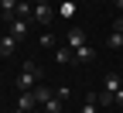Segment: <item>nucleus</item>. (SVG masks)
Instances as JSON below:
<instances>
[{"instance_id": "8", "label": "nucleus", "mask_w": 123, "mask_h": 113, "mask_svg": "<svg viewBox=\"0 0 123 113\" xmlns=\"http://www.w3.org/2000/svg\"><path fill=\"white\" fill-rule=\"evenodd\" d=\"M51 96H55V89H51V86H44V82H38V86H34V100H38V103H48Z\"/></svg>"}, {"instance_id": "21", "label": "nucleus", "mask_w": 123, "mask_h": 113, "mask_svg": "<svg viewBox=\"0 0 123 113\" xmlns=\"http://www.w3.org/2000/svg\"><path fill=\"white\" fill-rule=\"evenodd\" d=\"M62 4H72V0H62Z\"/></svg>"}, {"instance_id": "19", "label": "nucleus", "mask_w": 123, "mask_h": 113, "mask_svg": "<svg viewBox=\"0 0 123 113\" xmlns=\"http://www.w3.org/2000/svg\"><path fill=\"white\" fill-rule=\"evenodd\" d=\"M113 4H116V10H123V0H113Z\"/></svg>"}, {"instance_id": "4", "label": "nucleus", "mask_w": 123, "mask_h": 113, "mask_svg": "<svg viewBox=\"0 0 123 113\" xmlns=\"http://www.w3.org/2000/svg\"><path fill=\"white\" fill-rule=\"evenodd\" d=\"M123 89V79H120V72H106V79H103V93H120Z\"/></svg>"}, {"instance_id": "5", "label": "nucleus", "mask_w": 123, "mask_h": 113, "mask_svg": "<svg viewBox=\"0 0 123 113\" xmlns=\"http://www.w3.org/2000/svg\"><path fill=\"white\" fill-rule=\"evenodd\" d=\"M38 100H34V93H21L17 96V113H34Z\"/></svg>"}, {"instance_id": "16", "label": "nucleus", "mask_w": 123, "mask_h": 113, "mask_svg": "<svg viewBox=\"0 0 123 113\" xmlns=\"http://www.w3.org/2000/svg\"><path fill=\"white\" fill-rule=\"evenodd\" d=\"M41 45H44V48H55V34H51V31H44V34H41Z\"/></svg>"}, {"instance_id": "2", "label": "nucleus", "mask_w": 123, "mask_h": 113, "mask_svg": "<svg viewBox=\"0 0 123 113\" xmlns=\"http://www.w3.org/2000/svg\"><path fill=\"white\" fill-rule=\"evenodd\" d=\"M51 17H55V10H51L48 4H34V17H31L34 24H41V27H48V24H51Z\"/></svg>"}, {"instance_id": "15", "label": "nucleus", "mask_w": 123, "mask_h": 113, "mask_svg": "<svg viewBox=\"0 0 123 113\" xmlns=\"http://www.w3.org/2000/svg\"><path fill=\"white\" fill-rule=\"evenodd\" d=\"M58 14H62V17H65V21H68V17H72V14H75V4H62V7H58Z\"/></svg>"}, {"instance_id": "6", "label": "nucleus", "mask_w": 123, "mask_h": 113, "mask_svg": "<svg viewBox=\"0 0 123 113\" xmlns=\"http://www.w3.org/2000/svg\"><path fill=\"white\" fill-rule=\"evenodd\" d=\"M14 52H17V41H14L10 34H4V38H0V58H10Z\"/></svg>"}, {"instance_id": "20", "label": "nucleus", "mask_w": 123, "mask_h": 113, "mask_svg": "<svg viewBox=\"0 0 123 113\" xmlns=\"http://www.w3.org/2000/svg\"><path fill=\"white\" fill-rule=\"evenodd\" d=\"M34 4H48V0H34Z\"/></svg>"}, {"instance_id": "11", "label": "nucleus", "mask_w": 123, "mask_h": 113, "mask_svg": "<svg viewBox=\"0 0 123 113\" xmlns=\"http://www.w3.org/2000/svg\"><path fill=\"white\" fill-rule=\"evenodd\" d=\"M92 55H96V48H92V45H82L79 52H75V62H92Z\"/></svg>"}, {"instance_id": "7", "label": "nucleus", "mask_w": 123, "mask_h": 113, "mask_svg": "<svg viewBox=\"0 0 123 113\" xmlns=\"http://www.w3.org/2000/svg\"><path fill=\"white\" fill-rule=\"evenodd\" d=\"M34 86H38V79H34V75H27V72L17 75V89H21V93H34Z\"/></svg>"}, {"instance_id": "9", "label": "nucleus", "mask_w": 123, "mask_h": 113, "mask_svg": "<svg viewBox=\"0 0 123 113\" xmlns=\"http://www.w3.org/2000/svg\"><path fill=\"white\" fill-rule=\"evenodd\" d=\"M55 62L58 65H68V62H75V52L72 48H55Z\"/></svg>"}, {"instance_id": "14", "label": "nucleus", "mask_w": 123, "mask_h": 113, "mask_svg": "<svg viewBox=\"0 0 123 113\" xmlns=\"http://www.w3.org/2000/svg\"><path fill=\"white\" fill-rule=\"evenodd\" d=\"M44 110H48V113H62V100H58V96H51V100L44 103Z\"/></svg>"}, {"instance_id": "13", "label": "nucleus", "mask_w": 123, "mask_h": 113, "mask_svg": "<svg viewBox=\"0 0 123 113\" xmlns=\"http://www.w3.org/2000/svg\"><path fill=\"white\" fill-rule=\"evenodd\" d=\"M106 45H110V48H123V31H110Z\"/></svg>"}, {"instance_id": "1", "label": "nucleus", "mask_w": 123, "mask_h": 113, "mask_svg": "<svg viewBox=\"0 0 123 113\" xmlns=\"http://www.w3.org/2000/svg\"><path fill=\"white\" fill-rule=\"evenodd\" d=\"M27 31H31V21H21V17H7V34L14 41H24L27 38Z\"/></svg>"}, {"instance_id": "10", "label": "nucleus", "mask_w": 123, "mask_h": 113, "mask_svg": "<svg viewBox=\"0 0 123 113\" xmlns=\"http://www.w3.org/2000/svg\"><path fill=\"white\" fill-rule=\"evenodd\" d=\"M17 4H21V0H0V10H4V17H17Z\"/></svg>"}, {"instance_id": "12", "label": "nucleus", "mask_w": 123, "mask_h": 113, "mask_svg": "<svg viewBox=\"0 0 123 113\" xmlns=\"http://www.w3.org/2000/svg\"><path fill=\"white\" fill-rule=\"evenodd\" d=\"M21 72H27V75H34L38 82H41V69H38V62H31V58H27L24 65H21Z\"/></svg>"}, {"instance_id": "3", "label": "nucleus", "mask_w": 123, "mask_h": 113, "mask_svg": "<svg viewBox=\"0 0 123 113\" xmlns=\"http://www.w3.org/2000/svg\"><path fill=\"white\" fill-rule=\"evenodd\" d=\"M65 38H68V48H72V52H79L82 45H89V41H86V31H82V27H68V34H65Z\"/></svg>"}, {"instance_id": "18", "label": "nucleus", "mask_w": 123, "mask_h": 113, "mask_svg": "<svg viewBox=\"0 0 123 113\" xmlns=\"http://www.w3.org/2000/svg\"><path fill=\"white\" fill-rule=\"evenodd\" d=\"M116 106H123V89H120V93H116Z\"/></svg>"}, {"instance_id": "17", "label": "nucleus", "mask_w": 123, "mask_h": 113, "mask_svg": "<svg viewBox=\"0 0 123 113\" xmlns=\"http://www.w3.org/2000/svg\"><path fill=\"white\" fill-rule=\"evenodd\" d=\"M79 113H99V106H96V103H92V100H86V103H82V110H79Z\"/></svg>"}]
</instances>
